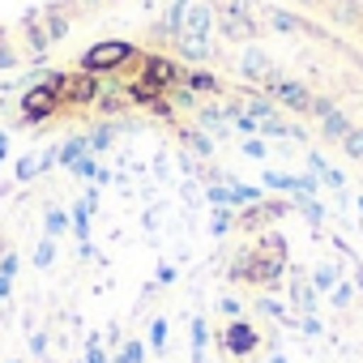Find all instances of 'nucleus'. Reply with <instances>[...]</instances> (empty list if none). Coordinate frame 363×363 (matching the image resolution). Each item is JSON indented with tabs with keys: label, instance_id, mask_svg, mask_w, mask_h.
I'll return each instance as SVG.
<instances>
[{
	"label": "nucleus",
	"instance_id": "nucleus-15",
	"mask_svg": "<svg viewBox=\"0 0 363 363\" xmlns=\"http://www.w3.org/2000/svg\"><path fill=\"white\" fill-rule=\"evenodd\" d=\"M354 128V120H350V111H342V107H333L325 120H320V141L325 145H342V137Z\"/></svg>",
	"mask_w": 363,
	"mask_h": 363
},
{
	"label": "nucleus",
	"instance_id": "nucleus-16",
	"mask_svg": "<svg viewBox=\"0 0 363 363\" xmlns=\"http://www.w3.org/2000/svg\"><path fill=\"white\" fill-rule=\"evenodd\" d=\"M94 111H99V116H120V111H128V90H124L120 82H103V94H99Z\"/></svg>",
	"mask_w": 363,
	"mask_h": 363
},
{
	"label": "nucleus",
	"instance_id": "nucleus-19",
	"mask_svg": "<svg viewBox=\"0 0 363 363\" xmlns=\"http://www.w3.org/2000/svg\"><path fill=\"white\" fill-rule=\"evenodd\" d=\"M86 137H90V154H107V150L116 145L120 128H116V124H94V128H86Z\"/></svg>",
	"mask_w": 363,
	"mask_h": 363
},
{
	"label": "nucleus",
	"instance_id": "nucleus-5",
	"mask_svg": "<svg viewBox=\"0 0 363 363\" xmlns=\"http://www.w3.org/2000/svg\"><path fill=\"white\" fill-rule=\"evenodd\" d=\"M56 116H65V107H60V99H56V90H52L48 82L30 86V90L22 94V124H26V128H35V124H43V120H56Z\"/></svg>",
	"mask_w": 363,
	"mask_h": 363
},
{
	"label": "nucleus",
	"instance_id": "nucleus-22",
	"mask_svg": "<svg viewBox=\"0 0 363 363\" xmlns=\"http://www.w3.org/2000/svg\"><path fill=\"white\" fill-rule=\"evenodd\" d=\"M244 158H252V162H269V141L265 137H244Z\"/></svg>",
	"mask_w": 363,
	"mask_h": 363
},
{
	"label": "nucleus",
	"instance_id": "nucleus-14",
	"mask_svg": "<svg viewBox=\"0 0 363 363\" xmlns=\"http://www.w3.org/2000/svg\"><path fill=\"white\" fill-rule=\"evenodd\" d=\"M175 137L184 141V150H189L193 158H201V162H210V158H214V150H218V145H214V137H210L206 128H197V124H179V128H175Z\"/></svg>",
	"mask_w": 363,
	"mask_h": 363
},
{
	"label": "nucleus",
	"instance_id": "nucleus-4",
	"mask_svg": "<svg viewBox=\"0 0 363 363\" xmlns=\"http://www.w3.org/2000/svg\"><path fill=\"white\" fill-rule=\"evenodd\" d=\"M179 73H184V65H175L171 56H154V52H145L141 65H137V73H133V82L158 90V94H171V90L179 86Z\"/></svg>",
	"mask_w": 363,
	"mask_h": 363
},
{
	"label": "nucleus",
	"instance_id": "nucleus-7",
	"mask_svg": "<svg viewBox=\"0 0 363 363\" xmlns=\"http://www.w3.org/2000/svg\"><path fill=\"white\" fill-rule=\"evenodd\" d=\"M235 73H240V82H248V86H257V90H261V82L274 73V60L265 56V48H261V43H248V48L235 56Z\"/></svg>",
	"mask_w": 363,
	"mask_h": 363
},
{
	"label": "nucleus",
	"instance_id": "nucleus-9",
	"mask_svg": "<svg viewBox=\"0 0 363 363\" xmlns=\"http://www.w3.org/2000/svg\"><path fill=\"white\" fill-rule=\"evenodd\" d=\"M39 18H43L52 43H60V39H69V30H73V22H77V9L69 5V0H52V5L39 9Z\"/></svg>",
	"mask_w": 363,
	"mask_h": 363
},
{
	"label": "nucleus",
	"instance_id": "nucleus-20",
	"mask_svg": "<svg viewBox=\"0 0 363 363\" xmlns=\"http://www.w3.org/2000/svg\"><path fill=\"white\" fill-rule=\"evenodd\" d=\"M82 154H90V137L86 133H77V137H69L60 150H56V167H69V162H77Z\"/></svg>",
	"mask_w": 363,
	"mask_h": 363
},
{
	"label": "nucleus",
	"instance_id": "nucleus-10",
	"mask_svg": "<svg viewBox=\"0 0 363 363\" xmlns=\"http://www.w3.org/2000/svg\"><path fill=\"white\" fill-rule=\"evenodd\" d=\"M179 86H184V90H193V94H201V99H223L227 94V82L218 77V73H210V69H184V73H179Z\"/></svg>",
	"mask_w": 363,
	"mask_h": 363
},
{
	"label": "nucleus",
	"instance_id": "nucleus-24",
	"mask_svg": "<svg viewBox=\"0 0 363 363\" xmlns=\"http://www.w3.org/2000/svg\"><path fill=\"white\" fill-rule=\"evenodd\" d=\"M295 5H303V9H316V5H320V0H295Z\"/></svg>",
	"mask_w": 363,
	"mask_h": 363
},
{
	"label": "nucleus",
	"instance_id": "nucleus-1",
	"mask_svg": "<svg viewBox=\"0 0 363 363\" xmlns=\"http://www.w3.org/2000/svg\"><path fill=\"white\" fill-rule=\"evenodd\" d=\"M214 13H218L214 35H218L223 43L248 48V43H257V39L265 35V26H261V18H257V5H252V0H214Z\"/></svg>",
	"mask_w": 363,
	"mask_h": 363
},
{
	"label": "nucleus",
	"instance_id": "nucleus-21",
	"mask_svg": "<svg viewBox=\"0 0 363 363\" xmlns=\"http://www.w3.org/2000/svg\"><path fill=\"white\" fill-rule=\"evenodd\" d=\"M337 150H342V154H346L350 162H363V128L354 124V128H350V133L342 137V145H337Z\"/></svg>",
	"mask_w": 363,
	"mask_h": 363
},
{
	"label": "nucleus",
	"instance_id": "nucleus-11",
	"mask_svg": "<svg viewBox=\"0 0 363 363\" xmlns=\"http://www.w3.org/2000/svg\"><path fill=\"white\" fill-rule=\"evenodd\" d=\"M316 13H320L325 22H333V26L354 30V26H359V18H363V0H320Z\"/></svg>",
	"mask_w": 363,
	"mask_h": 363
},
{
	"label": "nucleus",
	"instance_id": "nucleus-3",
	"mask_svg": "<svg viewBox=\"0 0 363 363\" xmlns=\"http://www.w3.org/2000/svg\"><path fill=\"white\" fill-rule=\"evenodd\" d=\"M261 94H269L278 107H286V111H295V116H312V103H316V94H312L303 82H295V77H286V73H278V69L261 82Z\"/></svg>",
	"mask_w": 363,
	"mask_h": 363
},
{
	"label": "nucleus",
	"instance_id": "nucleus-26",
	"mask_svg": "<svg viewBox=\"0 0 363 363\" xmlns=\"http://www.w3.org/2000/svg\"><path fill=\"white\" fill-rule=\"evenodd\" d=\"M107 5H111V0H107Z\"/></svg>",
	"mask_w": 363,
	"mask_h": 363
},
{
	"label": "nucleus",
	"instance_id": "nucleus-8",
	"mask_svg": "<svg viewBox=\"0 0 363 363\" xmlns=\"http://www.w3.org/2000/svg\"><path fill=\"white\" fill-rule=\"evenodd\" d=\"M18 35H22V52H26L30 60H43V56L52 52V35H48V26H43V18H39V9L22 18V26H18Z\"/></svg>",
	"mask_w": 363,
	"mask_h": 363
},
{
	"label": "nucleus",
	"instance_id": "nucleus-6",
	"mask_svg": "<svg viewBox=\"0 0 363 363\" xmlns=\"http://www.w3.org/2000/svg\"><path fill=\"white\" fill-rule=\"evenodd\" d=\"M257 18H261V26L274 30V35H312V39H325L320 26H312L308 18H299V13H291V9H278V5H257Z\"/></svg>",
	"mask_w": 363,
	"mask_h": 363
},
{
	"label": "nucleus",
	"instance_id": "nucleus-12",
	"mask_svg": "<svg viewBox=\"0 0 363 363\" xmlns=\"http://www.w3.org/2000/svg\"><path fill=\"white\" fill-rule=\"evenodd\" d=\"M175 52L184 56L189 65H210V60H218L223 52L206 39V35H189V30H179V39H175Z\"/></svg>",
	"mask_w": 363,
	"mask_h": 363
},
{
	"label": "nucleus",
	"instance_id": "nucleus-25",
	"mask_svg": "<svg viewBox=\"0 0 363 363\" xmlns=\"http://www.w3.org/2000/svg\"><path fill=\"white\" fill-rule=\"evenodd\" d=\"M354 30H359V35H363V18H359V26H354Z\"/></svg>",
	"mask_w": 363,
	"mask_h": 363
},
{
	"label": "nucleus",
	"instance_id": "nucleus-13",
	"mask_svg": "<svg viewBox=\"0 0 363 363\" xmlns=\"http://www.w3.org/2000/svg\"><path fill=\"white\" fill-rule=\"evenodd\" d=\"M214 22H218V13H214V0H189V13H184V30L189 35H214Z\"/></svg>",
	"mask_w": 363,
	"mask_h": 363
},
{
	"label": "nucleus",
	"instance_id": "nucleus-18",
	"mask_svg": "<svg viewBox=\"0 0 363 363\" xmlns=\"http://www.w3.org/2000/svg\"><path fill=\"white\" fill-rule=\"evenodd\" d=\"M22 60H26L22 43H13V30H5V26H0V73H5V69H18Z\"/></svg>",
	"mask_w": 363,
	"mask_h": 363
},
{
	"label": "nucleus",
	"instance_id": "nucleus-17",
	"mask_svg": "<svg viewBox=\"0 0 363 363\" xmlns=\"http://www.w3.org/2000/svg\"><path fill=\"white\" fill-rule=\"evenodd\" d=\"M193 124H197V128H206L210 137H227V133H231L227 111H223V107H210V103H201V111L193 116Z\"/></svg>",
	"mask_w": 363,
	"mask_h": 363
},
{
	"label": "nucleus",
	"instance_id": "nucleus-2",
	"mask_svg": "<svg viewBox=\"0 0 363 363\" xmlns=\"http://www.w3.org/2000/svg\"><path fill=\"white\" fill-rule=\"evenodd\" d=\"M141 48L137 43H124V39H103V43H90L82 56H77V69H86V73H99V77H111V73H124L128 69V77L137 73V65H141Z\"/></svg>",
	"mask_w": 363,
	"mask_h": 363
},
{
	"label": "nucleus",
	"instance_id": "nucleus-23",
	"mask_svg": "<svg viewBox=\"0 0 363 363\" xmlns=\"http://www.w3.org/2000/svg\"><path fill=\"white\" fill-rule=\"evenodd\" d=\"M69 5L77 9V18H94V13L107 5V0H69Z\"/></svg>",
	"mask_w": 363,
	"mask_h": 363
}]
</instances>
